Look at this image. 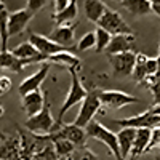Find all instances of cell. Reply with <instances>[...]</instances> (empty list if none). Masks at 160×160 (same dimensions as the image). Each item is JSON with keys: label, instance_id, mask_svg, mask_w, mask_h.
<instances>
[{"label": "cell", "instance_id": "277c9868", "mask_svg": "<svg viewBox=\"0 0 160 160\" xmlns=\"http://www.w3.org/2000/svg\"><path fill=\"white\" fill-rule=\"evenodd\" d=\"M101 106H102V102L99 99V91H96V90L88 91V96L82 101L78 115H77L74 123L80 128H87L93 120H95V115L99 112Z\"/></svg>", "mask_w": 160, "mask_h": 160}, {"label": "cell", "instance_id": "52a82bcc", "mask_svg": "<svg viewBox=\"0 0 160 160\" xmlns=\"http://www.w3.org/2000/svg\"><path fill=\"white\" fill-rule=\"evenodd\" d=\"M99 99L104 108H108V109H122L123 106L139 102V99L136 96H131L128 93L120 91V90H101Z\"/></svg>", "mask_w": 160, "mask_h": 160}, {"label": "cell", "instance_id": "3957f363", "mask_svg": "<svg viewBox=\"0 0 160 160\" xmlns=\"http://www.w3.org/2000/svg\"><path fill=\"white\" fill-rule=\"evenodd\" d=\"M85 130H87L90 138H95V139L101 141L104 146H108L115 160H125L122 157V151H120V144H118V139H117L115 133H112L109 128H106L102 123L98 122V120H93Z\"/></svg>", "mask_w": 160, "mask_h": 160}, {"label": "cell", "instance_id": "836d02e7", "mask_svg": "<svg viewBox=\"0 0 160 160\" xmlns=\"http://www.w3.org/2000/svg\"><path fill=\"white\" fill-rule=\"evenodd\" d=\"M10 90H11V80L8 77L2 75V77H0V93L5 95V93H8Z\"/></svg>", "mask_w": 160, "mask_h": 160}, {"label": "cell", "instance_id": "9a60e30c", "mask_svg": "<svg viewBox=\"0 0 160 160\" xmlns=\"http://www.w3.org/2000/svg\"><path fill=\"white\" fill-rule=\"evenodd\" d=\"M45 104H47V99H45L43 93L40 90L22 96V109L29 117H34L38 112H42V109L45 108Z\"/></svg>", "mask_w": 160, "mask_h": 160}, {"label": "cell", "instance_id": "4fadbf2b", "mask_svg": "<svg viewBox=\"0 0 160 160\" xmlns=\"http://www.w3.org/2000/svg\"><path fill=\"white\" fill-rule=\"evenodd\" d=\"M136 48V37L135 34H123V35H112V40L108 47V56L118 55V53L135 51Z\"/></svg>", "mask_w": 160, "mask_h": 160}, {"label": "cell", "instance_id": "5b68a950", "mask_svg": "<svg viewBox=\"0 0 160 160\" xmlns=\"http://www.w3.org/2000/svg\"><path fill=\"white\" fill-rule=\"evenodd\" d=\"M99 28L106 29L111 35H123V34H133L131 28L125 22V19L118 15L115 10H111L108 7L106 13L102 15V18L98 22Z\"/></svg>", "mask_w": 160, "mask_h": 160}, {"label": "cell", "instance_id": "b9f144b4", "mask_svg": "<svg viewBox=\"0 0 160 160\" xmlns=\"http://www.w3.org/2000/svg\"><path fill=\"white\" fill-rule=\"evenodd\" d=\"M158 56H160V48H158Z\"/></svg>", "mask_w": 160, "mask_h": 160}, {"label": "cell", "instance_id": "ac0fdd59", "mask_svg": "<svg viewBox=\"0 0 160 160\" xmlns=\"http://www.w3.org/2000/svg\"><path fill=\"white\" fill-rule=\"evenodd\" d=\"M0 158L2 160H18L21 157V139L2 136V146H0Z\"/></svg>", "mask_w": 160, "mask_h": 160}, {"label": "cell", "instance_id": "4dcf8cb0", "mask_svg": "<svg viewBox=\"0 0 160 160\" xmlns=\"http://www.w3.org/2000/svg\"><path fill=\"white\" fill-rule=\"evenodd\" d=\"M71 160H98V158L88 148H77L71 155Z\"/></svg>", "mask_w": 160, "mask_h": 160}, {"label": "cell", "instance_id": "d590c367", "mask_svg": "<svg viewBox=\"0 0 160 160\" xmlns=\"http://www.w3.org/2000/svg\"><path fill=\"white\" fill-rule=\"evenodd\" d=\"M151 93H152V98H154V102L155 104H160V80L151 87Z\"/></svg>", "mask_w": 160, "mask_h": 160}, {"label": "cell", "instance_id": "74e56055", "mask_svg": "<svg viewBox=\"0 0 160 160\" xmlns=\"http://www.w3.org/2000/svg\"><path fill=\"white\" fill-rule=\"evenodd\" d=\"M152 114H155V115H160V104H155L152 109H149Z\"/></svg>", "mask_w": 160, "mask_h": 160}, {"label": "cell", "instance_id": "f1b7e54d", "mask_svg": "<svg viewBox=\"0 0 160 160\" xmlns=\"http://www.w3.org/2000/svg\"><path fill=\"white\" fill-rule=\"evenodd\" d=\"M90 48H96V34L95 32H87L77 43V50L78 51H85Z\"/></svg>", "mask_w": 160, "mask_h": 160}, {"label": "cell", "instance_id": "7c38bea8", "mask_svg": "<svg viewBox=\"0 0 160 160\" xmlns=\"http://www.w3.org/2000/svg\"><path fill=\"white\" fill-rule=\"evenodd\" d=\"M34 13L29 10V8H22V10H16L10 13L8 16V34L10 35H18L21 34L26 26H28V22L32 19Z\"/></svg>", "mask_w": 160, "mask_h": 160}, {"label": "cell", "instance_id": "f35d334b", "mask_svg": "<svg viewBox=\"0 0 160 160\" xmlns=\"http://www.w3.org/2000/svg\"><path fill=\"white\" fill-rule=\"evenodd\" d=\"M157 59H158V72H157V78L160 80V56H157Z\"/></svg>", "mask_w": 160, "mask_h": 160}, {"label": "cell", "instance_id": "d4e9b609", "mask_svg": "<svg viewBox=\"0 0 160 160\" xmlns=\"http://www.w3.org/2000/svg\"><path fill=\"white\" fill-rule=\"evenodd\" d=\"M148 56L144 53H136V64H135V71H133L131 77L135 82H138L139 85H142L148 78V71H146V62H148Z\"/></svg>", "mask_w": 160, "mask_h": 160}, {"label": "cell", "instance_id": "f546056e", "mask_svg": "<svg viewBox=\"0 0 160 160\" xmlns=\"http://www.w3.org/2000/svg\"><path fill=\"white\" fill-rule=\"evenodd\" d=\"M31 160H59V155L56 154V149L53 144H47V148L43 151H40L35 154Z\"/></svg>", "mask_w": 160, "mask_h": 160}, {"label": "cell", "instance_id": "7402d4cb", "mask_svg": "<svg viewBox=\"0 0 160 160\" xmlns=\"http://www.w3.org/2000/svg\"><path fill=\"white\" fill-rule=\"evenodd\" d=\"M29 62H26L19 58H16L11 51H2L0 53V68L3 71H11V72H21Z\"/></svg>", "mask_w": 160, "mask_h": 160}, {"label": "cell", "instance_id": "4316f807", "mask_svg": "<svg viewBox=\"0 0 160 160\" xmlns=\"http://www.w3.org/2000/svg\"><path fill=\"white\" fill-rule=\"evenodd\" d=\"M8 13L5 10V3L2 2V11H0V42H2V50H0V53L2 51H8L7 50V42H8Z\"/></svg>", "mask_w": 160, "mask_h": 160}, {"label": "cell", "instance_id": "603a6c76", "mask_svg": "<svg viewBox=\"0 0 160 160\" xmlns=\"http://www.w3.org/2000/svg\"><path fill=\"white\" fill-rule=\"evenodd\" d=\"M122 7L135 16H144L149 11H152V2L151 0H123Z\"/></svg>", "mask_w": 160, "mask_h": 160}, {"label": "cell", "instance_id": "2e32d148", "mask_svg": "<svg viewBox=\"0 0 160 160\" xmlns=\"http://www.w3.org/2000/svg\"><path fill=\"white\" fill-rule=\"evenodd\" d=\"M151 139H152V130L139 128L138 133H136V139H135V144H133V149H131V154H130L128 160H138L144 152H148Z\"/></svg>", "mask_w": 160, "mask_h": 160}, {"label": "cell", "instance_id": "30bf717a", "mask_svg": "<svg viewBox=\"0 0 160 160\" xmlns=\"http://www.w3.org/2000/svg\"><path fill=\"white\" fill-rule=\"evenodd\" d=\"M48 71H50V61H45L42 62V68H40L35 74L29 75L28 78L22 80V83L19 85V95L21 96H26L29 93H34V91H38L42 82L47 78L48 75Z\"/></svg>", "mask_w": 160, "mask_h": 160}, {"label": "cell", "instance_id": "1f68e13d", "mask_svg": "<svg viewBox=\"0 0 160 160\" xmlns=\"http://www.w3.org/2000/svg\"><path fill=\"white\" fill-rule=\"evenodd\" d=\"M157 148H160V127L152 130V139H151V144L148 148V152L152 149H157Z\"/></svg>", "mask_w": 160, "mask_h": 160}, {"label": "cell", "instance_id": "e575fe53", "mask_svg": "<svg viewBox=\"0 0 160 160\" xmlns=\"http://www.w3.org/2000/svg\"><path fill=\"white\" fill-rule=\"evenodd\" d=\"M72 0H53V5H55V13H61L62 10H66L71 5Z\"/></svg>", "mask_w": 160, "mask_h": 160}, {"label": "cell", "instance_id": "cb8c5ba5", "mask_svg": "<svg viewBox=\"0 0 160 160\" xmlns=\"http://www.w3.org/2000/svg\"><path fill=\"white\" fill-rule=\"evenodd\" d=\"M78 15V5H77V0H72L71 5L62 10L61 13H55L53 15V19H55L59 26H66V24H71V21H74Z\"/></svg>", "mask_w": 160, "mask_h": 160}, {"label": "cell", "instance_id": "7bdbcfd3", "mask_svg": "<svg viewBox=\"0 0 160 160\" xmlns=\"http://www.w3.org/2000/svg\"><path fill=\"white\" fill-rule=\"evenodd\" d=\"M157 160H160V157H158V158H157Z\"/></svg>", "mask_w": 160, "mask_h": 160}, {"label": "cell", "instance_id": "484cf974", "mask_svg": "<svg viewBox=\"0 0 160 160\" xmlns=\"http://www.w3.org/2000/svg\"><path fill=\"white\" fill-rule=\"evenodd\" d=\"M48 139L51 141V144L55 146V149H56V154L59 157H71L74 154V151L77 149L75 146L68 141V139H64V138H55V136H48Z\"/></svg>", "mask_w": 160, "mask_h": 160}, {"label": "cell", "instance_id": "7a4b0ae2", "mask_svg": "<svg viewBox=\"0 0 160 160\" xmlns=\"http://www.w3.org/2000/svg\"><path fill=\"white\" fill-rule=\"evenodd\" d=\"M69 74H71V87H69V91H68V96H66L61 109H59V114H58V123L62 125V117L66 115L72 106H75L77 102H82L87 96H88V90L83 87V83L80 82V77L77 74L78 69H68Z\"/></svg>", "mask_w": 160, "mask_h": 160}, {"label": "cell", "instance_id": "44dd1931", "mask_svg": "<svg viewBox=\"0 0 160 160\" xmlns=\"http://www.w3.org/2000/svg\"><path fill=\"white\" fill-rule=\"evenodd\" d=\"M50 62H55V64H59V66H64L68 69H80V58L74 53H71V50H66V51H61L58 55H53L48 58Z\"/></svg>", "mask_w": 160, "mask_h": 160}, {"label": "cell", "instance_id": "ba28073f", "mask_svg": "<svg viewBox=\"0 0 160 160\" xmlns=\"http://www.w3.org/2000/svg\"><path fill=\"white\" fill-rule=\"evenodd\" d=\"M109 61L114 68L115 75H131L136 64V53L127 51V53H118V55H111Z\"/></svg>", "mask_w": 160, "mask_h": 160}, {"label": "cell", "instance_id": "ab89813d", "mask_svg": "<svg viewBox=\"0 0 160 160\" xmlns=\"http://www.w3.org/2000/svg\"><path fill=\"white\" fill-rule=\"evenodd\" d=\"M59 160H71V157H59Z\"/></svg>", "mask_w": 160, "mask_h": 160}, {"label": "cell", "instance_id": "8d00e7d4", "mask_svg": "<svg viewBox=\"0 0 160 160\" xmlns=\"http://www.w3.org/2000/svg\"><path fill=\"white\" fill-rule=\"evenodd\" d=\"M152 11L160 18V3H154V5H152Z\"/></svg>", "mask_w": 160, "mask_h": 160}, {"label": "cell", "instance_id": "8992f818", "mask_svg": "<svg viewBox=\"0 0 160 160\" xmlns=\"http://www.w3.org/2000/svg\"><path fill=\"white\" fill-rule=\"evenodd\" d=\"M114 123L122 127V128H149L154 130L157 127H160V115L152 114L151 111H146L142 114L138 115H133L128 118H120V120H114Z\"/></svg>", "mask_w": 160, "mask_h": 160}, {"label": "cell", "instance_id": "d6986e66", "mask_svg": "<svg viewBox=\"0 0 160 160\" xmlns=\"http://www.w3.org/2000/svg\"><path fill=\"white\" fill-rule=\"evenodd\" d=\"M136 133H138L136 128H122V130L117 133V139H118V144H120V151H122V157L125 160L130 158L133 144H135V139H136Z\"/></svg>", "mask_w": 160, "mask_h": 160}, {"label": "cell", "instance_id": "9c48e42d", "mask_svg": "<svg viewBox=\"0 0 160 160\" xmlns=\"http://www.w3.org/2000/svg\"><path fill=\"white\" fill-rule=\"evenodd\" d=\"M55 138H64L71 141L75 148H85V141L88 138V133L85 128H80L75 123H69V125H62L59 131H56L55 135H50Z\"/></svg>", "mask_w": 160, "mask_h": 160}, {"label": "cell", "instance_id": "60d3db41", "mask_svg": "<svg viewBox=\"0 0 160 160\" xmlns=\"http://www.w3.org/2000/svg\"><path fill=\"white\" fill-rule=\"evenodd\" d=\"M115 2H120V3H122V2H123V0H115Z\"/></svg>", "mask_w": 160, "mask_h": 160}, {"label": "cell", "instance_id": "5bb4252c", "mask_svg": "<svg viewBox=\"0 0 160 160\" xmlns=\"http://www.w3.org/2000/svg\"><path fill=\"white\" fill-rule=\"evenodd\" d=\"M11 53L16 58H19V59H22L26 62H29V64L31 62H45V61H48L31 42H24V43L15 47L11 50Z\"/></svg>", "mask_w": 160, "mask_h": 160}, {"label": "cell", "instance_id": "e0dca14e", "mask_svg": "<svg viewBox=\"0 0 160 160\" xmlns=\"http://www.w3.org/2000/svg\"><path fill=\"white\" fill-rule=\"evenodd\" d=\"M75 35V26L74 24H66V26H61V28L55 29L48 37L56 42L58 45L64 47L66 50H71V47L74 45V37Z\"/></svg>", "mask_w": 160, "mask_h": 160}, {"label": "cell", "instance_id": "8fae6325", "mask_svg": "<svg viewBox=\"0 0 160 160\" xmlns=\"http://www.w3.org/2000/svg\"><path fill=\"white\" fill-rule=\"evenodd\" d=\"M29 42H31L40 53H42L47 59H48L50 56H53V55H58V53H61V51H66L64 47L58 45L56 42H53L50 37H45V35H42V34H35V32L29 34Z\"/></svg>", "mask_w": 160, "mask_h": 160}, {"label": "cell", "instance_id": "ffe728a7", "mask_svg": "<svg viewBox=\"0 0 160 160\" xmlns=\"http://www.w3.org/2000/svg\"><path fill=\"white\" fill-rule=\"evenodd\" d=\"M106 10H108V7L104 5L102 0H85V3H83V11H85L87 19L91 22H96V24L102 18Z\"/></svg>", "mask_w": 160, "mask_h": 160}, {"label": "cell", "instance_id": "6da1fadb", "mask_svg": "<svg viewBox=\"0 0 160 160\" xmlns=\"http://www.w3.org/2000/svg\"><path fill=\"white\" fill-rule=\"evenodd\" d=\"M24 127L28 128L32 135H37V136H50V135H55L56 131H59L62 125H59L58 120L53 118L50 104L47 102L45 108L42 109V112H38L37 115L29 117L28 120H26Z\"/></svg>", "mask_w": 160, "mask_h": 160}, {"label": "cell", "instance_id": "d6a6232c", "mask_svg": "<svg viewBox=\"0 0 160 160\" xmlns=\"http://www.w3.org/2000/svg\"><path fill=\"white\" fill-rule=\"evenodd\" d=\"M47 2H48V0H28V7H26V8H29L35 15L38 10H42L47 5Z\"/></svg>", "mask_w": 160, "mask_h": 160}, {"label": "cell", "instance_id": "83f0119b", "mask_svg": "<svg viewBox=\"0 0 160 160\" xmlns=\"http://www.w3.org/2000/svg\"><path fill=\"white\" fill-rule=\"evenodd\" d=\"M95 34H96V53H101V51H104V50H108L111 40H112V35L106 31V29L99 28V26L96 28Z\"/></svg>", "mask_w": 160, "mask_h": 160}]
</instances>
